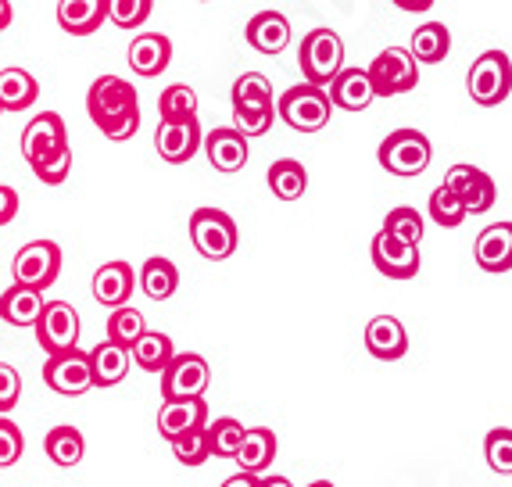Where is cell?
Returning a JSON list of instances; mask_svg holds the SVG:
<instances>
[{"mask_svg":"<svg viewBox=\"0 0 512 487\" xmlns=\"http://www.w3.org/2000/svg\"><path fill=\"white\" fill-rule=\"evenodd\" d=\"M86 112H90V122H94L108 140H115V144L129 140L140 129L137 90L119 76H101L90 83Z\"/></svg>","mask_w":512,"mask_h":487,"instance_id":"1","label":"cell"},{"mask_svg":"<svg viewBox=\"0 0 512 487\" xmlns=\"http://www.w3.org/2000/svg\"><path fill=\"white\" fill-rule=\"evenodd\" d=\"M298 65L305 83L312 86H333V79L344 72V43L333 29H312V33L301 40Z\"/></svg>","mask_w":512,"mask_h":487,"instance_id":"2","label":"cell"},{"mask_svg":"<svg viewBox=\"0 0 512 487\" xmlns=\"http://www.w3.org/2000/svg\"><path fill=\"white\" fill-rule=\"evenodd\" d=\"M276 108H280V119L291 129H298V133H319L330 122L333 101H330V90H323V86L298 83L280 97Z\"/></svg>","mask_w":512,"mask_h":487,"instance_id":"3","label":"cell"},{"mask_svg":"<svg viewBox=\"0 0 512 487\" xmlns=\"http://www.w3.org/2000/svg\"><path fill=\"white\" fill-rule=\"evenodd\" d=\"M466 90L480 108H495L512 94V61L505 51H484L470 65L466 76Z\"/></svg>","mask_w":512,"mask_h":487,"instance_id":"4","label":"cell"},{"mask_svg":"<svg viewBox=\"0 0 512 487\" xmlns=\"http://www.w3.org/2000/svg\"><path fill=\"white\" fill-rule=\"evenodd\" d=\"M190 240L201 258L222 262L237 251V223L222 208H197L190 215Z\"/></svg>","mask_w":512,"mask_h":487,"instance_id":"5","label":"cell"},{"mask_svg":"<svg viewBox=\"0 0 512 487\" xmlns=\"http://www.w3.org/2000/svg\"><path fill=\"white\" fill-rule=\"evenodd\" d=\"M376 158H380V165L391 176H419V172H427L430 158H434V147H430V140L419 129H394V133H387L384 144H380Z\"/></svg>","mask_w":512,"mask_h":487,"instance_id":"6","label":"cell"},{"mask_svg":"<svg viewBox=\"0 0 512 487\" xmlns=\"http://www.w3.org/2000/svg\"><path fill=\"white\" fill-rule=\"evenodd\" d=\"M208 384H212V369H208V362L201 359V355H194V351L176 355V362L158 376L162 402H194V398H205Z\"/></svg>","mask_w":512,"mask_h":487,"instance_id":"7","label":"cell"},{"mask_svg":"<svg viewBox=\"0 0 512 487\" xmlns=\"http://www.w3.org/2000/svg\"><path fill=\"white\" fill-rule=\"evenodd\" d=\"M69 129H65V119L58 112H43L22 129V158L33 165H43L58 158V154H69Z\"/></svg>","mask_w":512,"mask_h":487,"instance_id":"8","label":"cell"},{"mask_svg":"<svg viewBox=\"0 0 512 487\" xmlns=\"http://www.w3.org/2000/svg\"><path fill=\"white\" fill-rule=\"evenodd\" d=\"M43 380L47 387L65 398H79L86 394L94 384V355L83 348L76 351H65V355H51V359L43 362Z\"/></svg>","mask_w":512,"mask_h":487,"instance_id":"9","label":"cell"},{"mask_svg":"<svg viewBox=\"0 0 512 487\" xmlns=\"http://www.w3.org/2000/svg\"><path fill=\"white\" fill-rule=\"evenodd\" d=\"M416 65L419 61L412 58V51H405V47H387V51L376 54L373 65H369L376 97H398V94L416 90V83H419Z\"/></svg>","mask_w":512,"mask_h":487,"instance_id":"10","label":"cell"},{"mask_svg":"<svg viewBox=\"0 0 512 487\" xmlns=\"http://www.w3.org/2000/svg\"><path fill=\"white\" fill-rule=\"evenodd\" d=\"M11 273H15V283H22V287L47 291L61 273V248L54 240H33L15 255Z\"/></svg>","mask_w":512,"mask_h":487,"instance_id":"11","label":"cell"},{"mask_svg":"<svg viewBox=\"0 0 512 487\" xmlns=\"http://www.w3.org/2000/svg\"><path fill=\"white\" fill-rule=\"evenodd\" d=\"M36 344L47 351V359L79 348V312L69 301H47L36 323Z\"/></svg>","mask_w":512,"mask_h":487,"instance_id":"12","label":"cell"},{"mask_svg":"<svg viewBox=\"0 0 512 487\" xmlns=\"http://www.w3.org/2000/svg\"><path fill=\"white\" fill-rule=\"evenodd\" d=\"M369 255H373L376 273H384L387 280H412L419 273V248L416 244H405V240H398L387 230H380L373 237Z\"/></svg>","mask_w":512,"mask_h":487,"instance_id":"13","label":"cell"},{"mask_svg":"<svg viewBox=\"0 0 512 487\" xmlns=\"http://www.w3.org/2000/svg\"><path fill=\"white\" fill-rule=\"evenodd\" d=\"M444 187H452L462 197V205H466L470 215H484L498 197L495 180L484 169H477V165H452L448 176H444Z\"/></svg>","mask_w":512,"mask_h":487,"instance_id":"14","label":"cell"},{"mask_svg":"<svg viewBox=\"0 0 512 487\" xmlns=\"http://www.w3.org/2000/svg\"><path fill=\"white\" fill-rule=\"evenodd\" d=\"M154 147L162 154L169 165H183L190 162L201 147H205V137H201V122H162L158 133H154Z\"/></svg>","mask_w":512,"mask_h":487,"instance_id":"15","label":"cell"},{"mask_svg":"<svg viewBox=\"0 0 512 487\" xmlns=\"http://www.w3.org/2000/svg\"><path fill=\"white\" fill-rule=\"evenodd\" d=\"M205 154L208 162H212L215 172H226V176H233V172H240L244 165H248V137L240 133L237 126H222V129H212L205 137Z\"/></svg>","mask_w":512,"mask_h":487,"instance_id":"16","label":"cell"},{"mask_svg":"<svg viewBox=\"0 0 512 487\" xmlns=\"http://www.w3.org/2000/svg\"><path fill=\"white\" fill-rule=\"evenodd\" d=\"M201 427H208L205 398H194V402H162V409H158V434H162L169 445Z\"/></svg>","mask_w":512,"mask_h":487,"instance_id":"17","label":"cell"},{"mask_svg":"<svg viewBox=\"0 0 512 487\" xmlns=\"http://www.w3.org/2000/svg\"><path fill=\"white\" fill-rule=\"evenodd\" d=\"M133 287H137V276H133V265L129 262H104L94 273V298L104 308H111V312L129 305Z\"/></svg>","mask_w":512,"mask_h":487,"instance_id":"18","label":"cell"},{"mask_svg":"<svg viewBox=\"0 0 512 487\" xmlns=\"http://www.w3.org/2000/svg\"><path fill=\"white\" fill-rule=\"evenodd\" d=\"M366 348L373 359L380 362H398L409 351V334H405L402 319L394 316H376L366 326Z\"/></svg>","mask_w":512,"mask_h":487,"instance_id":"19","label":"cell"},{"mask_svg":"<svg viewBox=\"0 0 512 487\" xmlns=\"http://www.w3.org/2000/svg\"><path fill=\"white\" fill-rule=\"evenodd\" d=\"M473 255L484 273H509L512 269V223H491L473 244Z\"/></svg>","mask_w":512,"mask_h":487,"instance_id":"20","label":"cell"},{"mask_svg":"<svg viewBox=\"0 0 512 487\" xmlns=\"http://www.w3.org/2000/svg\"><path fill=\"white\" fill-rule=\"evenodd\" d=\"M373 97H376V86L369 69H344L330 86V101L341 112H366L369 104H373Z\"/></svg>","mask_w":512,"mask_h":487,"instance_id":"21","label":"cell"},{"mask_svg":"<svg viewBox=\"0 0 512 487\" xmlns=\"http://www.w3.org/2000/svg\"><path fill=\"white\" fill-rule=\"evenodd\" d=\"M172 61V43L162 33H140L137 40L129 43V69L137 76H162Z\"/></svg>","mask_w":512,"mask_h":487,"instance_id":"22","label":"cell"},{"mask_svg":"<svg viewBox=\"0 0 512 487\" xmlns=\"http://www.w3.org/2000/svg\"><path fill=\"white\" fill-rule=\"evenodd\" d=\"M108 18V0H58V26L72 36L97 33Z\"/></svg>","mask_w":512,"mask_h":487,"instance_id":"23","label":"cell"},{"mask_svg":"<svg viewBox=\"0 0 512 487\" xmlns=\"http://www.w3.org/2000/svg\"><path fill=\"white\" fill-rule=\"evenodd\" d=\"M244 33L258 54H280L291 43V22L280 11H258V15H251Z\"/></svg>","mask_w":512,"mask_h":487,"instance_id":"24","label":"cell"},{"mask_svg":"<svg viewBox=\"0 0 512 487\" xmlns=\"http://www.w3.org/2000/svg\"><path fill=\"white\" fill-rule=\"evenodd\" d=\"M43 308H47L43 291L22 287V283H11L8 291H4V298H0V316H4V323L8 326H33L36 330Z\"/></svg>","mask_w":512,"mask_h":487,"instance_id":"25","label":"cell"},{"mask_svg":"<svg viewBox=\"0 0 512 487\" xmlns=\"http://www.w3.org/2000/svg\"><path fill=\"white\" fill-rule=\"evenodd\" d=\"M36 97H40V83L26 69L8 65V69L0 72V108L4 112H26Z\"/></svg>","mask_w":512,"mask_h":487,"instance_id":"26","label":"cell"},{"mask_svg":"<svg viewBox=\"0 0 512 487\" xmlns=\"http://www.w3.org/2000/svg\"><path fill=\"white\" fill-rule=\"evenodd\" d=\"M276 459V434L269 427H255L248 430V441L240 448L237 462H240V473H251V477H262Z\"/></svg>","mask_w":512,"mask_h":487,"instance_id":"27","label":"cell"},{"mask_svg":"<svg viewBox=\"0 0 512 487\" xmlns=\"http://www.w3.org/2000/svg\"><path fill=\"white\" fill-rule=\"evenodd\" d=\"M90 355H94V384L97 387H115V384H122V380H126L129 355H133L129 348H119L115 341H108V337H104V341L97 344Z\"/></svg>","mask_w":512,"mask_h":487,"instance_id":"28","label":"cell"},{"mask_svg":"<svg viewBox=\"0 0 512 487\" xmlns=\"http://www.w3.org/2000/svg\"><path fill=\"white\" fill-rule=\"evenodd\" d=\"M409 51H412V58L423 61V65H437V61H444L448 51H452V33H448L444 22H423V26L412 33Z\"/></svg>","mask_w":512,"mask_h":487,"instance_id":"29","label":"cell"},{"mask_svg":"<svg viewBox=\"0 0 512 487\" xmlns=\"http://www.w3.org/2000/svg\"><path fill=\"white\" fill-rule=\"evenodd\" d=\"M133 362H137L144 373H158V376H162L165 369L176 362V344H172L169 334L147 330V334L137 341V348H133Z\"/></svg>","mask_w":512,"mask_h":487,"instance_id":"30","label":"cell"},{"mask_svg":"<svg viewBox=\"0 0 512 487\" xmlns=\"http://www.w3.org/2000/svg\"><path fill=\"white\" fill-rule=\"evenodd\" d=\"M43 452H47V459H51L54 466H65V470H69V466H79V462H83L86 441L76 427L61 423V427H54L51 434L43 437Z\"/></svg>","mask_w":512,"mask_h":487,"instance_id":"31","label":"cell"},{"mask_svg":"<svg viewBox=\"0 0 512 487\" xmlns=\"http://www.w3.org/2000/svg\"><path fill=\"white\" fill-rule=\"evenodd\" d=\"M140 287H144V294L151 301H165L176 294V287H180V269L169 262V258H147L144 269H140Z\"/></svg>","mask_w":512,"mask_h":487,"instance_id":"32","label":"cell"},{"mask_svg":"<svg viewBox=\"0 0 512 487\" xmlns=\"http://www.w3.org/2000/svg\"><path fill=\"white\" fill-rule=\"evenodd\" d=\"M269 190H273L280 201H298L308 190V172L298 158H280V162L269 165Z\"/></svg>","mask_w":512,"mask_h":487,"instance_id":"33","label":"cell"},{"mask_svg":"<svg viewBox=\"0 0 512 487\" xmlns=\"http://www.w3.org/2000/svg\"><path fill=\"white\" fill-rule=\"evenodd\" d=\"M233 112H251V108H276L273 104V86L262 72H244L233 83Z\"/></svg>","mask_w":512,"mask_h":487,"instance_id":"34","label":"cell"},{"mask_svg":"<svg viewBox=\"0 0 512 487\" xmlns=\"http://www.w3.org/2000/svg\"><path fill=\"white\" fill-rule=\"evenodd\" d=\"M158 115H162V122H190V119H197L194 86H187V83L165 86L162 97H158Z\"/></svg>","mask_w":512,"mask_h":487,"instance_id":"35","label":"cell"},{"mask_svg":"<svg viewBox=\"0 0 512 487\" xmlns=\"http://www.w3.org/2000/svg\"><path fill=\"white\" fill-rule=\"evenodd\" d=\"M147 334V319L137 308H115L108 316V341H115L119 348H137V341Z\"/></svg>","mask_w":512,"mask_h":487,"instance_id":"36","label":"cell"},{"mask_svg":"<svg viewBox=\"0 0 512 487\" xmlns=\"http://www.w3.org/2000/svg\"><path fill=\"white\" fill-rule=\"evenodd\" d=\"M208 434H212V455H219V459H237L244 441H248V430L230 416L208 423Z\"/></svg>","mask_w":512,"mask_h":487,"instance_id":"37","label":"cell"},{"mask_svg":"<svg viewBox=\"0 0 512 487\" xmlns=\"http://www.w3.org/2000/svg\"><path fill=\"white\" fill-rule=\"evenodd\" d=\"M466 205H462V197L455 194L452 187H437L434 194H430V219H434L441 230H455V226H462V219H466Z\"/></svg>","mask_w":512,"mask_h":487,"instance_id":"38","label":"cell"},{"mask_svg":"<svg viewBox=\"0 0 512 487\" xmlns=\"http://www.w3.org/2000/svg\"><path fill=\"white\" fill-rule=\"evenodd\" d=\"M384 230L394 233L398 240H405V244H416V248H419V240H423V215H419L416 208H409V205H398V208H391V212H387Z\"/></svg>","mask_w":512,"mask_h":487,"instance_id":"39","label":"cell"},{"mask_svg":"<svg viewBox=\"0 0 512 487\" xmlns=\"http://www.w3.org/2000/svg\"><path fill=\"white\" fill-rule=\"evenodd\" d=\"M484 455L487 466L502 477H512V430L509 427H495L484 437Z\"/></svg>","mask_w":512,"mask_h":487,"instance_id":"40","label":"cell"},{"mask_svg":"<svg viewBox=\"0 0 512 487\" xmlns=\"http://www.w3.org/2000/svg\"><path fill=\"white\" fill-rule=\"evenodd\" d=\"M172 452H176V459L183 466H201V462L212 459V434H208V427L194 430V434L172 441Z\"/></svg>","mask_w":512,"mask_h":487,"instance_id":"41","label":"cell"},{"mask_svg":"<svg viewBox=\"0 0 512 487\" xmlns=\"http://www.w3.org/2000/svg\"><path fill=\"white\" fill-rule=\"evenodd\" d=\"M154 0H108V15L119 29H140L151 18Z\"/></svg>","mask_w":512,"mask_h":487,"instance_id":"42","label":"cell"},{"mask_svg":"<svg viewBox=\"0 0 512 487\" xmlns=\"http://www.w3.org/2000/svg\"><path fill=\"white\" fill-rule=\"evenodd\" d=\"M280 115V108H251V112H233V126L244 133V137H262L273 129V119Z\"/></svg>","mask_w":512,"mask_h":487,"instance_id":"43","label":"cell"},{"mask_svg":"<svg viewBox=\"0 0 512 487\" xmlns=\"http://www.w3.org/2000/svg\"><path fill=\"white\" fill-rule=\"evenodd\" d=\"M22 448H26V437L11 423V416H4L0 419V466H15L22 459Z\"/></svg>","mask_w":512,"mask_h":487,"instance_id":"44","label":"cell"},{"mask_svg":"<svg viewBox=\"0 0 512 487\" xmlns=\"http://www.w3.org/2000/svg\"><path fill=\"white\" fill-rule=\"evenodd\" d=\"M69 169H72V151L69 154H58V158H51V162H43V165H33L36 180L47 183V187H58V183H65Z\"/></svg>","mask_w":512,"mask_h":487,"instance_id":"45","label":"cell"},{"mask_svg":"<svg viewBox=\"0 0 512 487\" xmlns=\"http://www.w3.org/2000/svg\"><path fill=\"white\" fill-rule=\"evenodd\" d=\"M18 394H22V376L11 366H0V412L4 416L18 405Z\"/></svg>","mask_w":512,"mask_h":487,"instance_id":"46","label":"cell"},{"mask_svg":"<svg viewBox=\"0 0 512 487\" xmlns=\"http://www.w3.org/2000/svg\"><path fill=\"white\" fill-rule=\"evenodd\" d=\"M0 201H4V208H0V223L8 226L18 215V194L11 187H0Z\"/></svg>","mask_w":512,"mask_h":487,"instance_id":"47","label":"cell"},{"mask_svg":"<svg viewBox=\"0 0 512 487\" xmlns=\"http://www.w3.org/2000/svg\"><path fill=\"white\" fill-rule=\"evenodd\" d=\"M402 11H412V15H423V11L434 8V0H394Z\"/></svg>","mask_w":512,"mask_h":487,"instance_id":"48","label":"cell"},{"mask_svg":"<svg viewBox=\"0 0 512 487\" xmlns=\"http://www.w3.org/2000/svg\"><path fill=\"white\" fill-rule=\"evenodd\" d=\"M258 484H262V477H251V473H237V477L222 480L219 487H258Z\"/></svg>","mask_w":512,"mask_h":487,"instance_id":"49","label":"cell"},{"mask_svg":"<svg viewBox=\"0 0 512 487\" xmlns=\"http://www.w3.org/2000/svg\"><path fill=\"white\" fill-rule=\"evenodd\" d=\"M258 487H294V484L287 477H276V473H273V477H262V484H258Z\"/></svg>","mask_w":512,"mask_h":487,"instance_id":"50","label":"cell"},{"mask_svg":"<svg viewBox=\"0 0 512 487\" xmlns=\"http://www.w3.org/2000/svg\"><path fill=\"white\" fill-rule=\"evenodd\" d=\"M0 11H4V15H0V26H11V4L8 0H0Z\"/></svg>","mask_w":512,"mask_h":487,"instance_id":"51","label":"cell"},{"mask_svg":"<svg viewBox=\"0 0 512 487\" xmlns=\"http://www.w3.org/2000/svg\"><path fill=\"white\" fill-rule=\"evenodd\" d=\"M308 487H333V484H330V480H312Z\"/></svg>","mask_w":512,"mask_h":487,"instance_id":"52","label":"cell"}]
</instances>
